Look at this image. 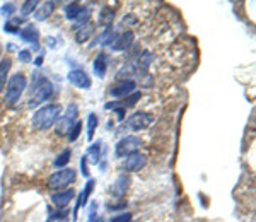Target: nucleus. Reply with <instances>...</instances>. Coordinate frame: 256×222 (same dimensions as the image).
Here are the masks:
<instances>
[{"instance_id": "1", "label": "nucleus", "mask_w": 256, "mask_h": 222, "mask_svg": "<svg viewBox=\"0 0 256 222\" xmlns=\"http://www.w3.org/2000/svg\"><path fill=\"white\" fill-rule=\"evenodd\" d=\"M62 114L60 104H44L32 116V126L38 130H48L58 122Z\"/></svg>"}, {"instance_id": "2", "label": "nucleus", "mask_w": 256, "mask_h": 222, "mask_svg": "<svg viewBox=\"0 0 256 222\" xmlns=\"http://www.w3.org/2000/svg\"><path fill=\"white\" fill-rule=\"evenodd\" d=\"M53 94V84L48 79L41 76L34 77V84L31 88V94H30V106L40 104V102H44L46 100H50Z\"/></svg>"}, {"instance_id": "3", "label": "nucleus", "mask_w": 256, "mask_h": 222, "mask_svg": "<svg viewBox=\"0 0 256 222\" xmlns=\"http://www.w3.org/2000/svg\"><path fill=\"white\" fill-rule=\"evenodd\" d=\"M28 88V79L24 74H14V76L10 77L9 82H7V89H6V101L9 102V104H16L20 96H22V92L26 91Z\"/></svg>"}, {"instance_id": "4", "label": "nucleus", "mask_w": 256, "mask_h": 222, "mask_svg": "<svg viewBox=\"0 0 256 222\" xmlns=\"http://www.w3.org/2000/svg\"><path fill=\"white\" fill-rule=\"evenodd\" d=\"M76 170L74 168H64V170L53 172L52 176L48 178V186L52 188V190H65V188L68 186V184H72L76 182Z\"/></svg>"}, {"instance_id": "5", "label": "nucleus", "mask_w": 256, "mask_h": 222, "mask_svg": "<svg viewBox=\"0 0 256 222\" xmlns=\"http://www.w3.org/2000/svg\"><path fill=\"white\" fill-rule=\"evenodd\" d=\"M77 114H79V108H77V104L70 102V104L67 106V111H65L64 114H60L58 122L55 123L56 135H67L68 130L74 126V123L77 122Z\"/></svg>"}, {"instance_id": "6", "label": "nucleus", "mask_w": 256, "mask_h": 222, "mask_svg": "<svg viewBox=\"0 0 256 222\" xmlns=\"http://www.w3.org/2000/svg\"><path fill=\"white\" fill-rule=\"evenodd\" d=\"M142 140L135 135H126V137L120 138L116 142V147H114V154L116 158H126V156L134 154V152H138V147Z\"/></svg>"}, {"instance_id": "7", "label": "nucleus", "mask_w": 256, "mask_h": 222, "mask_svg": "<svg viewBox=\"0 0 256 222\" xmlns=\"http://www.w3.org/2000/svg\"><path fill=\"white\" fill-rule=\"evenodd\" d=\"M152 122H154V116H152V114H148V113H134L126 120L125 126L128 130H144V128H147Z\"/></svg>"}, {"instance_id": "8", "label": "nucleus", "mask_w": 256, "mask_h": 222, "mask_svg": "<svg viewBox=\"0 0 256 222\" xmlns=\"http://www.w3.org/2000/svg\"><path fill=\"white\" fill-rule=\"evenodd\" d=\"M134 38L135 36L132 31H123V32H120V34L114 36V40H113V43L110 44V48L113 52H123V50H126V48L132 46Z\"/></svg>"}, {"instance_id": "9", "label": "nucleus", "mask_w": 256, "mask_h": 222, "mask_svg": "<svg viewBox=\"0 0 256 222\" xmlns=\"http://www.w3.org/2000/svg\"><path fill=\"white\" fill-rule=\"evenodd\" d=\"M135 88H137L135 80H132V79L122 80V82H118L116 86H113V88L110 89V94L113 98H126V96H130L132 92H135Z\"/></svg>"}, {"instance_id": "10", "label": "nucleus", "mask_w": 256, "mask_h": 222, "mask_svg": "<svg viewBox=\"0 0 256 222\" xmlns=\"http://www.w3.org/2000/svg\"><path fill=\"white\" fill-rule=\"evenodd\" d=\"M68 80L72 82L76 88L79 89H90V77L86 70H80V68H76V70L68 72Z\"/></svg>"}, {"instance_id": "11", "label": "nucleus", "mask_w": 256, "mask_h": 222, "mask_svg": "<svg viewBox=\"0 0 256 222\" xmlns=\"http://www.w3.org/2000/svg\"><path fill=\"white\" fill-rule=\"evenodd\" d=\"M147 162V158L140 152H134L126 158L125 164H123V170L125 171H140Z\"/></svg>"}, {"instance_id": "12", "label": "nucleus", "mask_w": 256, "mask_h": 222, "mask_svg": "<svg viewBox=\"0 0 256 222\" xmlns=\"http://www.w3.org/2000/svg\"><path fill=\"white\" fill-rule=\"evenodd\" d=\"M140 98H142V94H140V92H132L130 96H126L123 101L108 102V104H106V110H116V108L126 110V108H132V106H135L140 101Z\"/></svg>"}, {"instance_id": "13", "label": "nucleus", "mask_w": 256, "mask_h": 222, "mask_svg": "<svg viewBox=\"0 0 256 222\" xmlns=\"http://www.w3.org/2000/svg\"><path fill=\"white\" fill-rule=\"evenodd\" d=\"M74 196H76V192L67 188V190H62L55 193V195H52V202L56 208H65L74 200Z\"/></svg>"}, {"instance_id": "14", "label": "nucleus", "mask_w": 256, "mask_h": 222, "mask_svg": "<svg viewBox=\"0 0 256 222\" xmlns=\"http://www.w3.org/2000/svg\"><path fill=\"white\" fill-rule=\"evenodd\" d=\"M128 184H130V178H128L126 174H120L118 180H116V183H114L113 188H111V193H113V196H116V198H122V196L126 193Z\"/></svg>"}, {"instance_id": "15", "label": "nucleus", "mask_w": 256, "mask_h": 222, "mask_svg": "<svg viewBox=\"0 0 256 222\" xmlns=\"http://www.w3.org/2000/svg\"><path fill=\"white\" fill-rule=\"evenodd\" d=\"M94 180H89L88 184H86V188L82 190V193L79 195V200H77V205H76V208H74V220H77V214H79V208L82 207V205H86V202H88V198H89V195H90V192H92V188H94Z\"/></svg>"}, {"instance_id": "16", "label": "nucleus", "mask_w": 256, "mask_h": 222, "mask_svg": "<svg viewBox=\"0 0 256 222\" xmlns=\"http://www.w3.org/2000/svg\"><path fill=\"white\" fill-rule=\"evenodd\" d=\"M19 36L24 41H28V43H32V48H34V50L38 48V38H40V34H38V31H36L34 26H26L24 30H20L19 31Z\"/></svg>"}, {"instance_id": "17", "label": "nucleus", "mask_w": 256, "mask_h": 222, "mask_svg": "<svg viewBox=\"0 0 256 222\" xmlns=\"http://www.w3.org/2000/svg\"><path fill=\"white\" fill-rule=\"evenodd\" d=\"M55 7H56V2H44V4H41V6L34 12V18L38 19V20H46L50 16L53 14Z\"/></svg>"}, {"instance_id": "18", "label": "nucleus", "mask_w": 256, "mask_h": 222, "mask_svg": "<svg viewBox=\"0 0 256 222\" xmlns=\"http://www.w3.org/2000/svg\"><path fill=\"white\" fill-rule=\"evenodd\" d=\"M106 70H108V56L104 53H99L96 60H94V74L98 77H104Z\"/></svg>"}, {"instance_id": "19", "label": "nucleus", "mask_w": 256, "mask_h": 222, "mask_svg": "<svg viewBox=\"0 0 256 222\" xmlns=\"http://www.w3.org/2000/svg\"><path fill=\"white\" fill-rule=\"evenodd\" d=\"M10 67H12V62L9 58L0 60V92L4 91V88H6V84H7V77H9Z\"/></svg>"}, {"instance_id": "20", "label": "nucleus", "mask_w": 256, "mask_h": 222, "mask_svg": "<svg viewBox=\"0 0 256 222\" xmlns=\"http://www.w3.org/2000/svg\"><path fill=\"white\" fill-rule=\"evenodd\" d=\"M92 31H94V26H92L90 22H88V24H84V26H79V28H77V32H76L77 43H86V41H88V40L90 38Z\"/></svg>"}, {"instance_id": "21", "label": "nucleus", "mask_w": 256, "mask_h": 222, "mask_svg": "<svg viewBox=\"0 0 256 222\" xmlns=\"http://www.w3.org/2000/svg\"><path fill=\"white\" fill-rule=\"evenodd\" d=\"M152 62V55L148 52H144L142 55L138 56L137 60H135V70H137L138 74L140 72H146L148 68V65H150Z\"/></svg>"}, {"instance_id": "22", "label": "nucleus", "mask_w": 256, "mask_h": 222, "mask_svg": "<svg viewBox=\"0 0 256 222\" xmlns=\"http://www.w3.org/2000/svg\"><path fill=\"white\" fill-rule=\"evenodd\" d=\"M101 150H102L101 142L92 144V146L88 149V159L92 164H99V161H101Z\"/></svg>"}, {"instance_id": "23", "label": "nucleus", "mask_w": 256, "mask_h": 222, "mask_svg": "<svg viewBox=\"0 0 256 222\" xmlns=\"http://www.w3.org/2000/svg\"><path fill=\"white\" fill-rule=\"evenodd\" d=\"M98 116L94 113H90L89 114V118H88V140H92L94 138V134H96V128H98Z\"/></svg>"}, {"instance_id": "24", "label": "nucleus", "mask_w": 256, "mask_h": 222, "mask_svg": "<svg viewBox=\"0 0 256 222\" xmlns=\"http://www.w3.org/2000/svg\"><path fill=\"white\" fill-rule=\"evenodd\" d=\"M80 9H82V7H80L77 2L68 4V6L65 7V16H67V19H68V20H76V19H77V16H79Z\"/></svg>"}, {"instance_id": "25", "label": "nucleus", "mask_w": 256, "mask_h": 222, "mask_svg": "<svg viewBox=\"0 0 256 222\" xmlns=\"http://www.w3.org/2000/svg\"><path fill=\"white\" fill-rule=\"evenodd\" d=\"M80 132H82V122H76V123H74V126L68 130V134H67L68 142H76L77 138H79Z\"/></svg>"}, {"instance_id": "26", "label": "nucleus", "mask_w": 256, "mask_h": 222, "mask_svg": "<svg viewBox=\"0 0 256 222\" xmlns=\"http://www.w3.org/2000/svg\"><path fill=\"white\" fill-rule=\"evenodd\" d=\"M38 6H40L38 0H28V2L22 4V7H20V12H22V16H30L31 12H36Z\"/></svg>"}, {"instance_id": "27", "label": "nucleus", "mask_w": 256, "mask_h": 222, "mask_svg": "<svg viewBox=\"0 0 256 222\" xmlns=\"http://www.w3.org/2000/svg\"><path fill=\"white\" fill-rule=\"evenodd\" d=\"M113 16H114L113 9H110V7H104L102 12H101V16H99V22L111 26V22H113Z\"/></svg>"}, {"instance_id": "28", "label": "nucleus", "mask_w": 256, "mask_h": 222, "mask_svg": "<svg viewBox=\"0 0 256 222\" xmlns=\"http://www.w3.org/2000/svg\"><path fill=\"white\" fill-rule=\"evenodd\" d=\"M70 156H72V152H70V149H65L62 154L58 156V158L55 159V166L56 168H65L70 161Z\"/></svg>"}, {"instance_id": "29", "label": "nucleus", "mask_w": 256, "mask_h": 222, "mask_svg": "<svg viewBox=\"0 0 256 222\" xmlns=\"http://www.w3.org/2000/svg\"><path fill=\"white\" fill-rule=\"evenodd\" d=\"M96 208H98V204H96V202H90V205H89V219H88V222H102V220H101V217H98Z\"/></svg>"}, {"instance_id": "30", "label": "nucleus", "mask_w": 256, "mask_h": 222, "mask_svg": "<svg viewBox=\"0 0 256 222\" xmlns=\"http://www.w3.org/2000/svg\"><path fill=\"white\" fill-rule=\"evenodd\" d=\"M110 222H132V214L123 212V214H120V216L111 217Z\"/></svg>"}, {"instance_id": "31", "label": "nucleus", "mask_w": 256, "mask_h": 222, "mask_svg": "<svg viewBox=\"0 0 256 222\" xmlns=\"http://www.w3.org/2000/svg\"><path fill=\"white\" fill-rule=\"evenodd\" d=\"M18 58L20 62H24V64H28V62H31V52L30 50H20L18 53Z\"/></svg>"}, {"instance_id": "32", "label": "nucleus", "mask_w": 256, "mask_h": 222, "mask_svg": "<svg viewBox=\"0 0 256 222\" xmlns=\"http://www.w3.org/2000/svg\"><path fill=\"white\" fill-rule=\"evenodd\" d=\"M4 28H6V31H7V32H12V34H18V32L20 31V30H19V26H16V24H12L10 20H7L6 26H4Z\"/></svg>"}, {"instance_id": "33", "label": "nucleus", "mask_w": 256, "mask_h": 222, "mask_svg": "<svg viewBox=\"0 0 256 222\" xmlns=\"http://www.w3.org/2000/svg\"><path fill=\"white\" fill-rule=\"evenodd\" d=\"M14 10H16V6H14V4H6V6H2V14H4V16H10Z\"/></svg>"}, {"instance_id": "34", "label": "nucleus", "mask_w": 256, "mask_h": 222, "mask_svg": "<svg viewBox=\"0 0 256 222\" xmlns=\"http://www.w3.org/2000/svg\"><path fill=\"white\" fill-rule=\"evenodd\" d=\"M80 166H82V174L88 176V178H89V170H88V162H86V158H82Z\"/></svg>"}, {"instance_id": "35", "label": "nucleus", "mask_w": 256, "mask_h": 222, "mask_svg": "<svg viewBox=\"0 0 256 222\" xmlns=\"http://www.w3.org/2000/svg\"><path fill=\"white\" fill-rule=\"evenodd\" d=\"M110 210H118V208H126V204L122 202V204H114V205H108Z\"/></svg>"}, {"instance_id": "36", "label": "nucleus", "mask_w": 256, "mask_h": 222, "mask_svg": "<svg viewBox=\"0 0 256 222\" xmlns=\"http://www.w3.org/2000/svg\"><path fill=\"white\" fill-rule=\"evenodd\" d=\"M65 216H67V210H62V212H56L55 216L52 217V219H64ZM52 219H50V220H52ZM50 220H48V222H50Z\"/></svg>"}, {"instance_id": "37", "label": "nucleus", "mask_w": 256, "mask_h": 222, "mask_svg": "<svg viewBox=\"0 0 256 222\" xmlns=\"http://www.w3.org/2000/svg\"><path fill=\"white\" fill-rule=\"evenodd\" d=\"M41 64H43V53H41L38 58H36V65H41Z\"/></svg>"}, {"instance_id": "38", "label": "nucleus", "mask_w": 256, "mask_h": 222, "mask_svg": "<svg viewBox=\"0 0 256 222\" xmlns=\"http://www.w3.org/2000/svg\"><path fill=\"white\" fill-rule=\"evenodd\" d=\"M0 53H2V44H0Z\"/></svg>"}]
</instances>
